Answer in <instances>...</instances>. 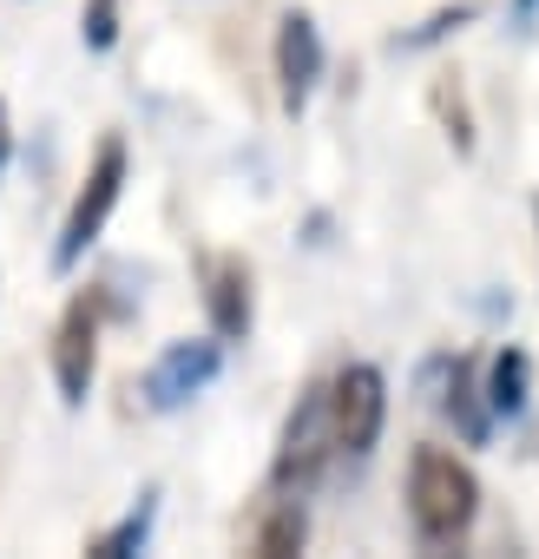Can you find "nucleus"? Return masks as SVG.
<instances>
[{"label":"nucleus","instance_id":"11","mask_svg":"<svg viewBox=\"0 0 539 559\" xmlns=\"http://www.w3.org/2000/svg\"><path fill=\"white\" fill-rule=\"evenodd\" d=\"M152 520H158V487H145V500H139L112 533H99V539H93V559H132V552H145Z\"/></svg>","mask_w":539,"mask_h":559},{"label":"nucleus","instance_id":"6","mask_svg":"<svg viewBox=\"0 0 539 559\" xmlns=\"http://www.w3.org/2000/svg\"><path fill=\"white\" fill-rule=\"evenodd\" d=\"M93 369H99V304L80 297V304H67V317L53 330V382H60V402L67 408L86 402Z\"/></svg>","mask_w":539,"mask_h":559},{"label":"nucleus","instance_id":"15","mask_svg":"<svg viewBox=\"0 0 539 559\" xmlns=\"http://www.w3.org/2000/svg\"><path fill=\"white\" fill-rule=\"evenodd\" d=\"M86 47L93 53H112L119 47V0H86Z\"/></svg>","mask_w":539,"mask_h":559},{"label":"nucleus","instance_id":"8","mask_svg":"<svg viewBox=\"0 0 539 559\" xmlns=\"http://www.w3.org/2000/svg\"><path fill=\"white\" fill-rule=\"evenodd\" d=\"M204 304H211V330L224 343L250 336V263L243 257H217L204 270Z\"/></svg>","mask_w":539,"mask_h":559},{"label":"nucleus","instance_id":"5","mask_svg":"<svg viewBox=\"0 0 539 559\" xmlns=\"http://www.w3.org/2000/svg\"><path fill=\"white\" fill-rule=\"evenodd\" d=\"M330 408H336L343 454H369L382 441V421H388V382H382V369L375 362H349L330 382Z\"/></svg>","mask_w":539,"mask_h":559},{"label":"nucleus","instance_id":"9","mask_svg":"<svg viewBox=\"0 0 539 559\" xmlns=\"http://www.w3.org/2000/svg\"><path fill=\"white\" fill-rule=\"evenodd\" d=\"M526 395H532V356H526L519 343H506V349L487 362V408H493V421H500V415L519 421V415H526Z\"/></svg>","mask_w":539,"mask_h":559},{"label":"nucleus","instance_id":"1","mask_svg":"<svg viewBox=\"0 0 539 559\" xmlns=\"http://www.w3.org/2000/svg\"><path fill=\"white\" fill-rule=\"evenodd\" d=\"M480 513V480L467 461H454L447 448H415L408 461V520L428 546H454Z\"/></svg>","mask_w":539,"mask_h":559},{"label":"nucleus","instance_id":"2","mask_svg":"<svg viewBox=\"0 0 539 559\" xmlns=\"http://www.w3.org/2000/svg\"><path fill=\"white\" fill-rule=\"evenodd\" d=\"M119 191H125V139H106V145H99V158H93V171H86V185H80V198H73V211H67V224H60L53 270H73V263L86 257V243L106 230V217H112Z\"/></svg>","mask_w":539,"mask_h":559},{"label":"nucleus","instance_id":"12","mask_svg":"<svg viewBox=\"0 0 539 559\" xmlns=\"http://www.w3.org/2000/svg\"><path fill=\"white\" fill-rule=\"evenodd\" d=\"M303 539H310V520H303L297 500H284L277 513L256 526V559H290V552H303Z\"/></svg>","mask_w":539,"mask_h":559},{"label":"nucleus","instance_id":"18","mask_svg":"<svg viewBox=\"0 0 539 559\" xmlns=\"http://www.w3.org/2000/svg\"><path fill=\"white\" fill-rule=\"evenodd\" d=\"M532 211H539V204H532Z\"/></svg>","mask_w":539,"mask_h":559},{"label":"nucleus","instance_id":"7","mask_svg":"<svg viewBox=\"0 0 539 559\" xmlns=\"http://www.w3.org/2000/svg\"><path fill=\"white\" fill-rule=\"evenodd\" d=\"M323 67H330V53H323L316 21H310V14H284V27H277V80H284V106H290V112L310 106Z\"/></svg>","mask_w":539,"mask_h":559},{"label":"nucleus","instance_id":"17","mask_svg":"<svg viewBox=\"0 0 539 559\" xmlns=\"http://www.w3.org/2000/svg\"><path fill=\"white\" fill-rule=\"evenodd\" d=\"M539 14V0H513V21H532Z\"/></svg>","mask_w":539,"mask_h":559},{"label":"nucleus","instance_id":"16","mask_svg":"<svg viewBox=\"0 0 539 559\" xmlns=\"http://www.w3.org/2000/svg\"><path fill=\"white\" fill-rule=\"evenodd\" d=\"M8 152H14V132H8V99H0V171H8Z\"/></svg>","mask_w":539,"mask_h":559},{"label":"nucleus","instance_id":"10","mask_svg":"<svg viewBox=\"0 0 539 559\" xmlns=\"http://www.w3.org/2000/svg\"><path fill=\"white\" fill-rule=\"evenodd\" d=\"M441 408L454 415V428H460L474 448L493 435V408H487V389H474V362H454V369H447V395H441Z\"/></svg>","mask_w":539,"mask_h":559},{"label":"nucleus","instance_id":"14","mask_svg":"<svg viewBox=\"0 0 539 559\" xmlns=\"http://www.w3.org/2000/svg\"><path fill=\"white\" fill-rule=\"evenodd\" d=\"M434 112H441V126H447L454 152H474V119H467V99H460V80H454V73H447V80H434Z\"/></svg>","mask_w":539,"mask_h":559},{"label":"nucleus","instance_id":"4","mask_svg":"<svg viewBox=\"0 0 539 559\" xmlns=\"http://www.w3.org/2000/svg\"><path fill=\"white\" fill-rule=\"evenodd\" d=\"M217 369H224V336H178L152 369H145V408H158V415H171V408H184L191 395H204L211 382H217Z\"/></svg>","mask_w":539,"mask_h":559},{"label":"nucleus","instance_id":"3","mask_svg":"<svg viewBox=\"0 0 539 559\" xmlns=\"http://www.w3.org/2000/svg\"><path fill=\"white\" fill-rule=\"evenodd\" d=\"M330 454H343V441H336L330 382H316V389H303V402H297L290 421H284V441H277V480H284V487H303V480H316V474L330 467Z\"/></svg>","mask_w":539,"mask_h":559},{"label":"nucleus","instance_id":"13","mask_svg":"<svg viewBox=\"0 0 539 559\" xmlns=\"http://www.w3.org/2000/svg\"><path fill=\"white\" fill-rule=\"evenodd\" d=\"M480 14H487V8H480V0H454V8H434V14H428V21H421L415 34H402V40H395V53H421V47H441L447 34H460V27H474Z\"/></svg>","mask_w":539,"mask_h":559}]
</instances>
